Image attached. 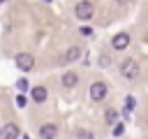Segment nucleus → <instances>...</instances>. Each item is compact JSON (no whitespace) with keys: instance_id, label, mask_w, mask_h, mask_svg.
Segmentation results:
<instances>
[{"instance_id":"1","label":"nucleus","mask_w":148,"mask_h":139,"mask_svg":"<svg viewBox=\"0 0 148 139\" xmlns=\"http://www.w3.org/2000/svg\"><path fill=\"white\" fill-rule=\"evenodd\" d=\"M120 74H123L125 79L134 81V79L139 76V63H136L134 58H125V60L120 63Z\"/></svg>"},{"instance_id":"2","label":"nucleus","mask_w":148,"mask_h":139,"mask_svg":"<svg viewBox=\"0 0 148 139\" xmlns=\"http://www.w3.org/2000/svg\"><path fill=\"white\" fill-rule=\"evenodd\" d=\"M74 14H76V19H81V21H88V19L95 14V7H92V2H88V0H81V2H76V7H74Z\"/></svg>"},{"instance_id":"3","label":"nucleus","mask_w":148,"mask_h":139,"mask_svg":"<svg viewBox=\"0 0 148 139\" xmlns=\"http://www.w3.org/2000/svg\"><path fill=\"white\" fill-rule=\"evenodd\" d=\"M16 67H18L21 72H30V70L35 67L32 53H18V56H16Z\"/></svg>"},{"instance_id":"4","label":"nucleus","mask_w":148,"mask_h":139,"mask_svg":"<svg viewBox=\"0 0 148 139\" xmlns=\"http://www.w3.org/2000/svg\"><path fill=\"white\" fill-rule=\"evenodd\" d=\"M90 97H92L95 102H102V100L106 97V83H104V81H95V83L90 86Z\"/></svg>"},{"instance_id":"5","label":"nucleus","mask_w":148,"mask_h":139,"mask_svg":"<svg viewBox=\"0 0 148 139\" xmlns=\"http://www.w3.org/2000/svg\"><path fill=\"white\" fill-rule=\"evenodd\" d=\"M111 46H113L116 51H120V49H127V46H130V35H127V32H118V35H113V39H111Z\"/></svg>"},{"instance_id":"6","label":"nucleus","mask_w":148,"mask_h":139,"mask_svg":"<svg viewBox=\"0 0 148 139\" xmlns=\"http://www.w3.org/2000/svg\"><path fill=\"white\" fill-rule=\"evenodd\" d=\"M18 134H21V130L16 123H7L2 127V139H18Z\"/></svg>"},{"instance_id":"7","label":"nucleus","mask_w":148,"mask_h":139,"mask_svg":"<svg viewBox=\"0 0 148 139\" xmlns=\"http://www.w3.org/2000/svg\"><path fill=\"white\" fill-rule=\"evenodd\" d=\"M56 134H58V127H56L53 123H44V125L39 127V137H42V139H53Z\"/></svg>"},{"instance_id":"8","label":"nucleus","mask_w":148,"mask_h":139,"mask_svg":"<svg viewBox=\"0 0 148 139\" xmlns=\"http://www.w3.org/2000/svg\"><path fill=\"white\" fill-rule=\"evenodd\" d=\"M79 58H81V49H79V46H69V49L65 51V56H62L65 63H76Z\"/></svg>"},{"instance_id":"9","label":"nucleus","mask_w":148,"mask_h":139,"mask_svg":"<svg viewBox=\"0 0 148 139\" xmlns=\"http://www.w3.org/2000/svg\"><path fill=\"white\" fill-rule=\"evenodd\" d=\"M76 83H79V74L76 72H65L62 74V86L65 88H74Z\"/></svg>"},{"instance_id":"10","label":"nucleus","mask_w":148,"mask_h":139,"mask_svg":"<svg viewBox=\"0 0 148 139\" xmlns=\"http://www.w3.org/2000/svg\"><path fill=\"white\" fill-rule=\"evenodd\" d=\"M30 97H32L35 102H44V100L49 97V93H46V88H44V86H35V88L30 90Z\"/></svg>"},{"instance_id":"11","label":"nucleus","mask_w":148,"mask_h":139,"mask_svg":"<svg viewBox=\"0 0 148 139\" xmlns=\"http://www.w3.org/2000/svg\"><path fill=\"white\" fill-rule=\"evenodd\" d=\"M104 118H106V123H116V120H118V111H116V109H106Z\"/></svg>"},{"instance_id":"12","label":"nucleus","mask_w":148,"mask_h":139,"mask_svg":"<svg viewBox=\"0 0 148 139\" xmlns=\"http://www.w3.org/2000/svg\"><path fill=\"white\" fill-rule=\"evenodd\" d=\"M123 132H125V125H123V123H116V127H113V134H116V137H120Z\"/></svg>"},{"instance_id":"13","label":"nucleus","mask_w":148,"mask_h":139,"mask_svg":"<svg viewBox=\"0 0 148 139\" xmlns=\"http://www.w3.org/2000/svg\"><path fill=\"white\" fill-rule=\"evenodd\" d=\"M16 86H18V90H25V88H28V81H25V79H18Z\"/></svg>"},{"instance_id":"14","label":"nucleus","mask_w":148,"mask_h":139,"mask_svg":"<svg viewBox=\"0 0 148 139\" xmlns=\"http://www.w3.org/2000/svg\"><path fill=\"white\" fill-rule=\"evenodd\" d=\"M16 104H18V107H25V97H23V95H16Z\"/></svg>"},{"instance_id":"15","label":"nucleus","mask_w":148,"mask_h":139,"mask_svg":"<svg viewBox=\"0 0 148 139\" xmlns=\"http://www.w3.org/2000/svg\"><path fill=\"white\" fill-rule=\"evenodd\" d=\"M79 139H92V134H90V132H81V134H79Z\"/></svg>"},{"instance_id":"16","label":"nucleus","mask_w":148,"mask_h":139,"mask_svg":"<svg viewBox=\"0 0 148 139\" xmlns=\"http://www.w3.org/2000/svg\"><path fill=\"white\" fill-rule=\"evenodd\" d=\"M99 65H104V67H106V65H109V58H106V56H102V58H99Z\"/></svg>"},{"instance_id":"17","label":"nucleus","mask_w":148,"mask_h":139,"mask_svg":"<svg viewBox=\"0 0 148 139\" xmlns=\"http://www.w3.org/2000/svg\"><path fill=\"white\" fill-rule=\"evenodd\" d=\"M0 139H2V130H0Z\"/></svg>"},{"instance_id":"18","label":"nucleus","mask_w":148,"mask_h":139,"mask_svg":"<svg viewBox=\"0 0 148 139\" xmlns=\"http://www.w3.org/2000/svg\"><path fill=\"white\" fill-rule=\"evenodd\" d=\"M146 125H148V123H146Z\"/></svg>"}]
</instances>
